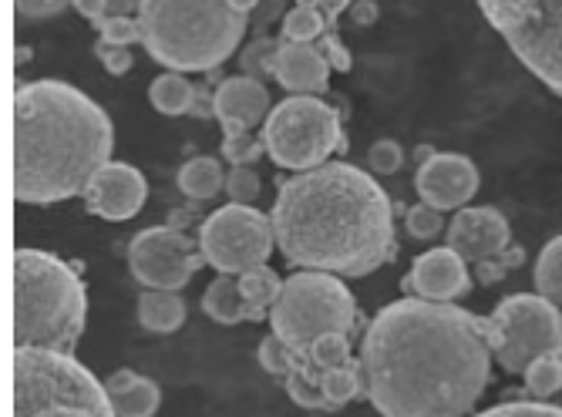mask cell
Wrapping results in <instances>:
<instances>
[{"mask_svg":"<svg viewBox=\"0 0 562 417\" xmlns=\"http://www.w3.org/2000/svg\"><path fill=\"white\" fill-rule=\"evenodd\" d=\"M492 357L488 317L404 296L374 313L357 360L384 417H469L492 381Z\"/></svg>","mask_w":562,"mask_h":417,"instance_id":"6da1fadb","label":"cell"},{"mask_svg":"<svg viewBox=\"0 0 562 417\" xmlns=\"http://www.w3.org/2000/svg\"><path fill=\"white\" fill-rule=\"evenodd\" d=\"M277 246L290 267L368 277L394 259V205L381 182L347 162H324L280 182Z\"/></svg>","mask_w":562,"mask_h":417,"instance_id":"7a4b0ae2","label":"cell"},{"mask_svg":"<svg viewBox=\"0 0 562 417\" xmlns=\"http://www.w3.org/2000/svg\"><path fill=\"white\" fill-rule=\"evenodd\" d=\"M115 125L94 98L68 81H31L14 91V199L50 205L85 195L112 162Z\"/></svg>","mask_w":562,"mask_h":417,"instance_id":"3957f363","label":"cell"},{"mask_svg":"<svg viewBox=\"0 0 562 417\" xmlns=\"http://www.w3.org/2000/svg\"><path fill=\"white\" fill-rule=\"evenodd\" d=\"M142 47L169 71H213L236 55L246 14L229 0H142Z\"/></svg>","mask_w":562,"mask_h":417,"instance_id":"277c9868","label":"cell"},{"mask_svg":"<svg viewBox=\"0 0 562 417\" xmlns=\"http://www.w3.org/2000/svg\"><path fill=\"white\" fill-rule=\"evenodd\" d=\"M88 290L81 267L44 249L14 252V347L71 353L85 334Z\"/></svg>","mask_w":562,"mask_h":417,"instance_id":"5b68a950","label":"cell"},{"mask_svg":"<svg viewBox=\"0 0 562 417\" xmlns=\"http://www.w3.org/2000/svg\"><path fill=\"white\" fill-rule=\"evenodd\" d=\"M270 327L280 340H286L300 357H306L317 337L324 334H350L357 327V303L350 290L334 273L300 270L283 280L280 300L270 309Z\"/></svg>","mask_w":562,"mask_h":417,"instance_id":"8992f818","label":"cell"},{"mask_svg":"<svg viewBox=\"0 0 562 417\" xmlns=\"http://www.w3.org/2000/svg\"><path fill=\"white\" fill-rule=\"evenodd\" d=\"M47 404H78L94 417H119L109 387L75 353L14 347V414H31Z\"/></svg>","mask_w":562,"mask_h":417,"instance_id":"52a82bcc","label":"cell"},{"mask_svg":"<svg viewBox=\"0 0 562 417\" xmlns=\"http://www.w3.org/2000/svg\"><path fill=\"white\" fill-rule=\"evenodd\" d=\"M260 138L270 159L293 172L317 169L334 151H347L340 112L317 94H290L286 101H277Z\"/></svg>","mask_w":562,"mask_h":417,"instance_id":"ba28073f","label":"cell"},{"mask_svg":"<svg viewBox=\"0 0 562 417\" xmlns=\"http://www.w3.org/2000/svg\"><path fill=\"white\" fill-rule=\"evenodd\" d=\"M513 55L562 98V0H479Z\"/></svg>","mask_w":562,"mask_h":417,"instance_id":"9c48e42d","label":"cell"},{"mask_svg":"<svg viewBox=\"0 0 562 417\" xmlns=\"http://www.w3.org/2000/svg\"><path fill=\"white\" fill-rule=\"evenodd\" d=\"M498 368L522 374L542 353L562 350V309L539 293L505 296L488 317Z\"/></svg>","mask_w":562,"mask_h":417,"instance_id":"30bf717a","label":"cell"},{"mask_svg":"<svg viewBox=\"0 0 562 417\" xmlns=\"http://www.w3.org/2000/svg\"><path fill=\"white\" fill-rule=\"evenodd\" d=\"M273 246H277L273 219H267V213L252 205L229 202L199 226V249L206 256V263L229 277L263 267Z\"/></svg>","mask_w":562,"mask_h":417,"instance_id":"8fae6325","label":"cell"},{"mask_svg":"<svg viewBox=\"0 0 562 417\" xmlns=\"http://www.w3.org/2000/svg\"><path fill=\"white\" fill-rule=\"evenodd\" d=\"M202 267L206 256L186 229L148 226L128 243V270L145 290H182Z\"/></svg>","mask_w":562,"mask_h":417,"instance_id":"7c38bea8","label":"cell"},{"mask_svg":"<svg viewBox=\"0 0 562 417\" xmlns=\"http://www.w3.org/2000/svg\"><path fill=\"white\" fill-rule=\"evenodd\" d=\"M479 169L469 155L458 151H435L425 166H418L415 176V189L422 195V202H428L431 208H465L472 202V195L479 192Z\"/></svg>","mask_w":562,"mask_h":417,"instance_id":"4fadbf2b","label":"cell"},{"mask_svg":"<svg viewBox=\"0 0 562 417\" xmlns=\"http://www.w3.org/2000/svg\"><path fill=\"white\" fill-rule=\"evenodd\" d=\"M148 195L145 176L128 162H109L94 172V179L85 189V205L91 216H101L109 223H125L142 213Z\"/></svg>","mask_w":562,"mask_h":417,"instance_id":"5bb4252c","label":"cell"},{"mask_svg":"<svg viewBox=\"0 0 562 417\" xmlns=\"http://www.w3.org/2000/svg\"><path fill=\"white\" fill-rule=\"evenodd\" d=\"M445 233H448L445 236L448 246L454 252H462L469 263H482V259L502 256L508 246H513V229H508V219L498 213L495 205L458 208Z\"/></svg>","mask_w":562,"mask_h":417,"instance_id":"9a60e30c","label":"cell"},{"mask_svg":"<svg viewBox=\"0 0 562 417\" xmlns=\"http://www.w3.org/2000/svg\"><path fill=\"white\" fill-rule=\"evenodd\" d=\"M465 263L469 259L462 252H454L451 246L428 249L415 259L412 273L404 280V290L412 296L435 300V303H458L472 290V277Z\"/></svg>","mask_w":562,"mask_h":417,"instance_id":"2e32d148","label":"cell"},{"mask_svg":"<svg viewBox=\"0 0 562 417\" xmlns=\"http://www.w3.org/2000/svg\"><path fill=\"white\" fill-rule=\"evenodd\" d=\"M273 112L270 104V91L263 81L239 75V78H226L216 88V122L223 125L226 135H243L260 128Z\"/></svg>","mask_w":562,"mask_h":417,"instance_id":"e0dca14e","label":"cell"},{"mask_svg":"<svg viewBox=\"0 0 562 417\" xmlns=\"http://www.w3.org/2000/svg\"><path fill=\"white\" fill-rule=\"evenodd\" d=\"M283 41V37H280ZM330 61L317 44H300V41H283L280 58H277V81L290 94H324L330 84Z\"/></svg>","mask_w":562,"mask_h":417,"instance_id":"ac0fdd59","label":"cell"},{"mask_svg":"<svg viewBox=\"0 0 562 417\" xmlns=\"http://www.w3.org/2000/svg\"><path fill=\"white\" fill-rule=\"evenodd\" d=\"M109 397L119 417H151L162 404V391L151 377H142L135 371H115L109 381Z\"/></svg>","mask_w":562,"mask_h":417,"instance_id":"d6986e66","label":"cell"},{"mask_svg":"<svg viewBox=\"0 0 562 417\" xmlns=\"http://www.w3.org/2000/svg\"><path fill=\"white\" fill-rule=\"evenodd\" d=\"M189 317L179 290H145L138 296V324L148 334H176Z\"/></svg>","mask_w":562,"mask_h":417,"instance_id":"ffe728a7","label":"cell"},{"mask_svg":"<svg viewBox=\"0 0 562 417\" xmlns=\"http://www.w3.org/2000/svg\"><path fill=\"white\" fill-rule=\"evenodd\" d=\"M202 313L213 317L216 324H239V320L257 324L249 303L239 293V277H229V273H220V280L206 286V293H202Z\"/></svg>","mask_w":562,"mask_h":417,"instance_id":"44dd1931","label":"cell"},{"mask_svg":"<svg viewBox=\"0 0 562 417\" xmlns=\"http://www.w3.org/2000/svg\"><path fill=\"white\" fill-rule=\"evenodd\" d=\"M179 192L189 195L192 202H206L216 199L220 192H226V172L223 166L213 159V155H199V159H189L179 169Z\"/></svg>","mask_w":562,"mask_h":417,"instance_id":"7402d4cb","label":"cell"},{"mask_svg":"<svg viewBox=\"0 0 562 417\" xmlns=\"http://www.w3.org/2000/svg\"><path fill=\"white\" fill-rule=\"evenodd\" d=\"M148 101L151 109L176 119V115H189L192 112V101H195V84L179 75V71H169V75H159L156 81L148 84Z\"/></svg>","mask_w":562,"mask_h":417,"instance_id":"603a6c76","label":"cell"},{"mask_svg":"<svg viewBox=\"0 0 562 417\" xmlns=\"http://www.w3.org/2000/svg\"><path fill=\"white\" fill-rule=\"evenodd\" d=\"M280 290H283V280L263 263V267H252V270H246V273H239V293H243V300L249 303V309H252V317H257V324L260 320H270V309H273V303L280 300Z\"/></svg>","mask_w":562,"mask_h":417,"instance_id":"cb8c5ba5","label":"cell"},{"mask_svg":"<svg viewBox=\"0 0 562 417\" xmlns=\"http://www.w3.org/2000/svg\"><path fill=\"white\" fill-rule=\"evenodd\" d=\"M536 293L546 296L549 303H555L562 309V236L549 239L536 259V273H532Z\"/></svg>","mask_w":562,"mask_h":417,"instance_id":"d4e9b609","label":"cell"},{"mask_svg":"<svg viewBox=\"0 0 562 417\" xmlns=\"http://www.w3.org/2000/svg\"><path fill=\"white\" fill-rule=\"evenodd\" d=\"M522 381H526V394L529 397H536V401L555 397L562 391V350L536 357L529 368L522 371Z\"/></svg>","mask_w":562,"mask_h":417,"instance_id":"484cf974","label":"cell"},{"mask_svg":"<svg viewBox=\"0 0 562 417\" xmlns=\"http://www.w3.org/2000/svg\"><path fill=\"white\" fill-rule=\"evenodd\" d=\"M321 387H324V394H327V401H330L334 410L344 407V404H350L357 394L364 391L361 360H347V363H340V368L324 371V374H321Z\"/></svg>","mask_w":562,"mask_h":417,"instance_id":"4316f807","label":"cell"},{"mask_svg":"<svg viewBox=\"0 0 562 417\" xmlns=\"http://www.w3.org/2000/svg\"><path fill=\"white\" fill-rule=\"evenodd\" d=\"M330 27L327 14L321 8H293L283 18V41H300V44H314L324 37V31Z\"/></svg>","mask_w":562,"mask_h":417,"instance_id":"83f0119b","label":"cell"},{"mask_svg":"<svg viewBox=\"0 0 562 417\" xmlns=\"http://www.w3.org/2000/svg\"><path fill=\"white\" fill-rule=\"evenodd\" d=\"M280 44H283V41L260 37V41H252L249 47H243V55H239V68H243V75L257 78V81H263L267 75H277Z\"/></svg>","mask_w":562,"mask_h":417,"instance_id":"f1b7e54d","label":"cell"},{"mask_svg":"<svg viewBox=\"0 0 562 417\" xmlns=\"http://www.w3.org/2000/svg\"><path fill=\"white\" fill-rule=\"evenodd\" d=\"M306 360L314 363V368L324 374V371H330V368H340V363H347V360H353L350 357V334H324V337H317L311 347H306Z\"/></svg>","mask_w":562,"mask_h":417,"instance_id":"f546056e","label":"cell"},{"mask_svg":"<svg viewBox=\"0 0 562 417\" xmlns=\"http://www.w3.org/2000/svg\"><path fill=\"white\" fill-rule=\"evenodd\" d=\"M283 387L290 394L293 404L306 407V410H334L324 387H321V377L317 374H306V371H290L283 377Z\"/></svg>","mask_w":562,"mask_h":417,"instance_id":"4dcf8cb0","label":"cell"},{"mask_svg":"<svg viewBox=\"0 0 562 417\" xmlns=\"http://www.w3.org/2000/svg\"><path fill=\"white\" fill-rule=\"evenodd\" d=\"M513 401H502L475 417H562V404H549V401H522L526 391H516V394H505Z\"/></svg>","mask_w":562,"mask_h":417,"instance_id":"1f68e13d","label":"cell"},{"mask_svg":"<svg viewBox=\"0 0 562 417\" xmlns=\"http://www.w3.org/2000/svg\"><path fill=\"white\" fill-rule=\"evenodd\" d=\"M404 226H407V236H412V239H438L448 229L441 208H431L428 202H418V205L407 208Z\"/></svg>","mask_w":562,"mask_h":417,"instance_id":"d6a6232c","label":"cell"},{"mask_svg":"<svg viewBox=\"0 0 562 417\" xmlns=\"http://www.w3.org/2000/svg\"><path fill=\"white\" fill-rule=\"evenodd\" d=\"M263 155H267V145H263L260 135H252V132L223 138V159L229 166H252L257 159H263Z\"/></svg>","mask_w":562,"mask_h":417,"instance_id":"836d02e7","label":"cell"},{"mask_svg":"<svg viewBox=\"0 0 562 417\" xmlns=\"http://www.w3.org/2000/svg\"><path fill=\"white\" fill-rule=\"evenodd\" d=\"M226 195L229 202H239V205H252L260 195V176L252 172V166H233L229 176H226Z\"/></svg>","mask_w":562,"mask_h":417,"instance_id":"e575fe53","label":"cell"},{"mask_svg":"<svg viewBox=\"0 0 562 417\" xmlns=\"http://www.w3.org/2000/svg\"><path fill=\"white\" fill-rule=\"evenodd\" d=\"M101 41H112V44H122V47H132L135 41H142V27H138V18H115L109 14L105 21L91 24Z\"/></svg>","mask_w":562,"mask_h":417,"instance_id":"d590c367","label":"cell"},{"mask_svg":"<svg viewBox=\"0 0 562 417\" xmlns=\"http://www.w3.org/2000/svg\"><path fill=\"white\" fill-rule=\"evenodd\" d=\"M368 162H371V169H374L378 176H394V172H401V166H404V148H401L394 138H381V142L371 145Z\"/></svg>","mask_w":562,"mask_h":417,"instance_id":"8d00e7d4","label":"cell"},{"mask_svg":"<svg viewBox=\"0 0 562 417\" xmlns=\"http://www.w3.org/2000/svg\"><path fill=\"white\" fill-rule=\"evenodd\" d=\"M94 58L109 68V75H128L135 58H132V47H122V44H112V41H98L94 44Z\"/></svg>","mask_w":562,"mask_h":417,"instance_id":"74e56055","label":"cell"},{"mask_svg":"<svg viewBox=\"0 0 562 417\" xmlns=\"http://www.w3.org/2000/svg\"><path fill=\"white\" fill-rule=\"evenodd\" d=\"M75 0H14V8L21 18H31V21H41V18H55L61 14L65 8H71Z\"/></svg>","mask_w":562,"mask_h":417,"instance_id":"f35d334b","label":"cell"},{"mask_svg":"<svg viewBox=\"0 0 562 417\" xmlns=\"http://www.w3.org/2000/svg\"><path fill=\"white\" fill-rule=\"evenodd\" d=\"M317 47L327 55V61H330V68H334V71H347V68H350V55H347V47L340 44V37H337V31H334V27H327V31H324V37L317 41Z\"/></svg>","mask_w":562,"mask_h":417,"instance_id":"ab89813d","label":"cell"},{"mask_svg":"<svg viewBox=\"0 0 562 417\" xmlns=\"http://www.w3.org/2000/svg\"><path fill=\"white\" fill-rule=\"evenodd\" d=\"M14 417H94V414L78 404H47V407H37L31 414H14Z\"/></svg>","mask_w":562,"mask_h":417,"instance_id":"60d3db41","label":"cell"},{"mask_svg":"<svg viewBox=\"0 0 562 417\" xmlns=\"http://www.w3.org/2000/svg\"><path fill=\"white\" fill-rule=\"evenodd\" d=\"M508 273V263L502 256H492V259H482V263H475V277L482 280V283H495V280H502Z\"/></svg>","mask_w":562,"mask_h":417,"instance_id":"b9f144b4","label":"cell"},{"mask_svg":"<svg viewBox=\"0 0 562 417\" xmlns=\"http://www.w3.org/2000/svg\"><path fill=\"white\" fill-rule=\"evenodd\" d=\"M189 115H195V119H213L216 115V94H210L206 84L195 88V101H192V112Z\"/></svg>","mask_w":562,"mask_h":417,"instance_id":"7bdbcfd3","label":"cell"},{"mask_svg":"<svg viewBox=\"0 0 562 417\" xmlns=\"http://www.w3.org/2000/svg\"><path fill=\"white\" fill-rule=\"evenodd\" d=\"M378 4H374V0H353V4H350V21L357 24V27H371L374 21H378Z\"/></svg>","mask_w":562,"mask_h":417,"instance_id":"ee69618b","label":"cell"},{"mask_svg":"<svg viewBox=\"0 0 562 417\" xmlns=\"http://www.w3.org/2000/svg\"><path fill=\"white\" fill-rule=\"evenodd\" d=\"M81 18H88L91 24H98V21H105L109 18V8H105V0H75L71 4Z\"/></svg>","mask_w":562,"mask_h":417,"instance_id":"f6af8a7d","label":"cell"},{"mask_svg":"<svg viewBox=\"0 0 562 417\" xmlns=\"http://www.w3.org/2000/svg\"><path fill=\"white\" fill-rule=\"evenodd\" d=\"M105 8H109V14H115V18H138L142 0H105Z\"/></svg>","mask_w":562,"mask_h":417,"instance_id":"bcb514c9","label":"cell"},{"mask_svg":"<svg viewBox=\"0 0 562 417\" xmlns=\"http://www.w3.org/2000/svg\"><path fill=\"white\" fill-rule=\"evenodd\" d=\"M350 4H353V0H324V4H321V11L327 14V21H334L340 11H350Z\"/></svg>","mask_w":562,"mask_h":417,"instance_id":"7dc6e473","label":"cell"},{"mask_svg":"<svg viewBox=\"0 0 562 417\" xmlns=\"http://www.w3.org/2000/svg\"><path fill=\"white\" fill-rule=\"evenodd\" d=\"M229 4H233L236 11H243V14H249L252 8H257V4H260V0H229Z\"/></svg>","mask_w":562,"mask_h":417,"instance_id":"c3c4849f","label":"cell"},{"mask_svg":"<svg viewBox=\"0 0 562 417\" xmlns=\"http://www.w3.org/2000/svg\"><path fill=\"white\" fill-rule=\"evenodd\" d=\"M431 155H435V148H431V145H418V151H415V159H418V166H425V162L431 159Z\"/></svg>","mask_w":562,"mask_h":417,"instance_id":"681fc988","label":"cell"},{"mask_svg":"<svg viewBox=\"0 0 562 417\" xmlns=\"http://www.w3.org/2000/svg\"><path fill=\"white\" fill-rule=\"evenodd\" d=\"M296 4H300V8H321L324 0H296Z\"/></svg>","mask_w":562,"mask_h":417,"instance_id":"f907efd6","label":"cell"},{"mask_svg":"<svg viewBox=\"0 0 562 417\" xmlns=\"http://www.w3.org/2000/svg\"><path fill=\"white\" fill-rule=\"evenodd\" d=\"M555 397H559V401H555V404H562V391H559V394H555Z\"/></svg>","mask_w":562,"mask_h":417,"instance_id":"816d5d0a","label":"cell"}]
</instances>
